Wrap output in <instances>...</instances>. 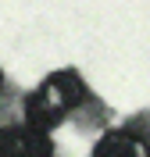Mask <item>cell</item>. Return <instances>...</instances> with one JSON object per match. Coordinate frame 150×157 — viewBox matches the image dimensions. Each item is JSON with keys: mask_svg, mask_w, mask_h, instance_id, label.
<instances>
[{"mask_svg": "<svg viewBox=\"0 0 150 157\" xmlns=\"http://www.w3.org/2000/svg\"><path fill=\"white\" fill-rule=\"evenodd\" d=\"M0 157H54V139L32 125H4L0 128Z\"/></svg>", "mask_w": 150, "mask_h": 157, "instance_id": "2", "label": "cell"}, {"mask_svg": "<svg viewBox=\"0 0 150 157\" xmlns=\"http://www.w3.org/2000/svg\"><path fill=\"white\" fill-rule=\"evenodd\" d=\"M86 97H90V89H86V82H82V75L75 68L50 71L40 86L25 97V125L54 132L64 114H71L75 107L86 104Z\"/></svg>", "mask_w": 150, "mask_h": 157, "instance_id": "1", "label": "cell"}, {"mask_svg": "<svg viewBox=\"0 0 150 157\" xmlns=\"http://www.w3.org/2000/svg\"><path fill=\"white\" fill-rule=\"evenodd\" d=\"M93 157H150V139L132 128H107L93 143Z\"/></svg>", "mask_w": 150, "mask_h": 157, "instance_id": "3", "label": "cell"}]
</instances>
